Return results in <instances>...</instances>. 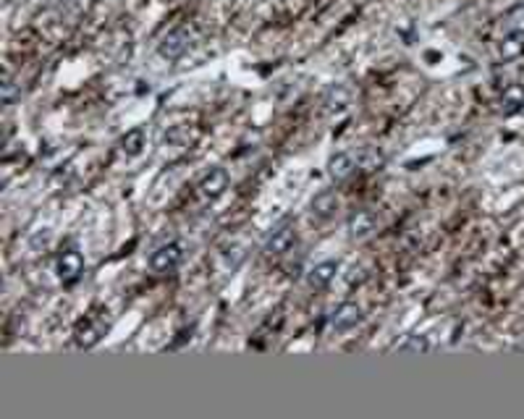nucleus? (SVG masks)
<instances>
[{
    "label": "nucleus",
    "mask_w": 524,
    "mask_h": 419,
    "mask_svg": "<svg viewBox=\"0 0 524 419\" xmlns=\"http://www.w3.org/2000/svg\"><path fill=\"white\" fill-rule=\"evenodd\" d=\"M360 320H362L360 304L344 301V304H339V307L333 310V314H330V328L339 330V333H346V330H351L354 325H360Z\"/></svg>",
    "instance_id": "nucleus-7"
},
{
    "label": "nucleus",
    "mask_w": 524,
    "mask_h": 419,
    "mask_svg": "<svg viewBox=\"0 0 524 419\" xmlns=\"http://www.w3.org/2000/svg\"><path fill=\"white\" fill-rule=\"evenodd\" d=\"M13 100H16V84H13L11 74L3 79V102L6 105H13Z\"/></svg>",
    "instance_id": "nucleus-17"
},
{
    "label": "nucleus",
    "mask_w": 524,
    "mask_h": 419,
    "mask_svg": "<svg viewBox=\"0 0 524 419\" xmlns=\"http://www.w3.org/2000/svg\"><path fill=\"white\" fill-rule=\"evenodd\" d=\"M142 150H144V129L137 126V129H129L121 137V152H123V155H131V158H134V155H139Z\"/></svg>",
    "instance_id": "nucleus-14"
},
{
    "label": "nucleus",
    "mask_w": 524,
    "mask_h": 419,
    "mask_svg": "<svg viewBox=\"0 0 524 419\" xmlns=\"http://www.w3.org/2000/svg\"><path fill=\"white\" fill-rule=\"evenodd\" d=\"M294 241H296L294 226H291L288 218H286V220H281V223L270 231V236L265 241V254H284V252H288V249L294 247Z\"/></svg>",
    "instance_id": "nucleus-3"
},
{
    "label": "nucleus",
    "mask_w": 524,
    "mask_h": 419,
    "mask_svg": "<svg viewBox=\"0 0 524 419\" xmlns=\"http://www.w3.org/2000/svg\"><path fill=\"white\" fill-rule=\"evenodd\" d=\"M181 259H184V247H181L178 241H171V244L157 247L153 254H150V268H153V273H157V275H165V273H174V270L181 265Z\"/></svg>",
    "instance_id": "nucleus-1"
},
{
    "label": "nucleus",
    "mask_w": 524,
    "mask_h": 419,
    "mask_svg": "<svg viewBox=\"0 0 524 419\" xmlns=\"http://www.w3.org/2000/svg\"><path fill=\"white\" fill-rule=\"evenodd\" d=\"M427 349H430V344H427L425 335H409L404 344L396 346L399 354H422V351H427Z\"/></svg>",
    "instance_id": "nucleus-16"
},
{
    "label": "nucleus",
    "mask_w": 524,
    "mask_h": 419,
    "mask_svg": "<svg viewBox=\"0 0 524 419\" xmlns=\"http://www.w3.org/2000/svg\"><path fill=\"white\" fill-rule=\"evenodd\" d=\"M323 105H325L328 113H341V110H346V105H349V89L346 86H330L325 92V100H323Z\"/></svg>",
    "instance_id": "nucleus-12"
},
{
    "label": "nucleus",
    "mask_w": 524,
    "mask_h": 419,
    "mask_svg": "<svg viewBox=\"0 0 524 419\" xmlns=\"http://www.w3.org/2000/svg\"><path fill=\"white\" fill-rule=\"evenodd\" d=\"M351 171H354V160H351V155H346V152H339V155H333L330 160H328V176H330V181H346L351 176Z\"/></svg>",
    "instance_id": "nucleus-10"
},
{
    "label": "nucleus",
    "mask_w": 524,
    "mask_h": 419,
    "mask_svg": "<svg viewBox=\"0 0 524 419\" xmlns=\"http://www.w3.org/2000/svg\"><path fill=\"white\" fill-rule=\"evenodd\" d=\"M375 228H378V215H375L372 210H357V213L349 218V223H346V231H349L351 241H364V238H370L372 234H375Z\"/></svg>",
    "instance_id": "nucleus-4"
},
{
    "label": "nucleus",
    "mask_w": 524,
    "mask_h": 419,
    "mask_svg": "<svg viewBox=\"0 0 524 419\" xmlns=\"http://www.w3.org/2000/svg\"><path fill=\"white\" fill-rule=\"evenodd\" d=\"M309 207H312V215H315V218L328 220V218L339 210V197H336V192L325 189V192L315 194V199H312V204H309Z\"/></svg>",
    "instance_id": "nucleus-8"
},
{
    "label": "nucleus",
    "mask_w": 524,
    "mask_h": 419,
    "mask_svg": "<svg viewBox=\"0 0 524 419\" xmlns=\"http://www.w3.org/2000/svg\"><path fill=\"white\" fill-rule=\"evenodd\" d=\"M55 273H58V278H61L63 286H74L82 278V273H84V259H82V254L74 247L63 249L58 254V262H55Z\"/></svg>",
    "instance_id": "nucleus-2"
},
{
    "label": "nucleus",
    "mask_w": 524,
    "mask_h": 419,
    "mask_svg": "<svg viewBox=\"0 0 524 419\" xmlns=\"http://www.w3.org/2000/svg\"><path fill=\"white\" fill-rule=\"evenodd\" d=\"M226 189H229V173L223 171V168H213V171L199 181V186H196V192H199V197H202L205 202L218 199Z\"/></svg>",
    "instance_id": "nucleus-6"
},
{
    "label": "nucleus",
    "mask_w": 524,
    "mask_h": 419,
    "mask_svg": "<svg viewBox=\"0 0 524 419\" xmlns=\"http://www.w3.org/2000/svg\"><path fill=\"white\" fill-rule=\"evenodd\" d=\"M524 53V34H503L501 45H498V55L503 61H514Z\"/></svg>",
    "instance_id": "nucleus-13"
},
{
    "label": "nucleus",
    "mask_w": 524,
    "mask_h": 419,
    "mask_svg": "<svg viewBox=\"0 0 524 419\" xmlns=\"http://www.w3.org/2000/svg\"><path fill=\"white\" fill-rule=\"evenodd\" d=\"M503 34H524V6H514L503 16Z\"/></svg>",
    "instance_id": "nucleus-15"
},
{
    "label": "nucleus",
    "mask_w": 524,
    "mask_h": 419,
    "mask_svg": "<svg viewBox=\"0 0 524 419\" xmlns=\"http://www.w3.org/2000/svg\"><path fill=\"white\" fill-rule=\"evenodd\" d=\"M102 338V325L92 323V320H84V323L77 328V346L79 349H92V346L100 344Z\"/></svg>",
    "instance_id": "nucleus-11"
},
{
    "label": "nucleus",
    "mask_w": 524,
    "mask_h": 419,
    "mask_svg": "<svg viewBox=\"0 0 524 419\" xmlns=\"http://www.w3.org/2000/svg\"><path fill=\"white\" fill-rule=\"evenodd\" d=\"M336 273H339L336 262H320V265H315L307 273V283L312 289H325V286H330V280L336 278Z\"/></svg>",
    "instance_id": "nucleus-9"
},
{
    "label": "nucleus",
    "mask_w": 524,
    "mask_h": 419,
    "mask_svg": "<svg viewBox=\"0 0 524 419\" xmlns=\"http://www.w3.org/2000/svg\"><path fill=\"white\" fill-rule=\"evenodd\" d=\"M186 50H189V34H186V29H174V32H168L157 43V53L165 61H178Z\"/></svg>",
    "instance_id": "nucleus-5"
}]
</instances>
